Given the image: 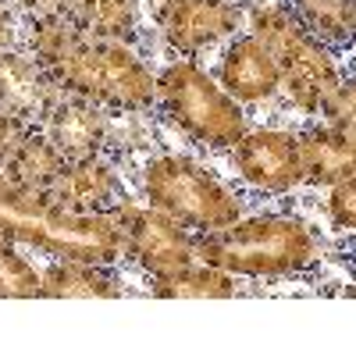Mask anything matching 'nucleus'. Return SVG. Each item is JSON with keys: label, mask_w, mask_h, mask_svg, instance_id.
<instances>
[{"label": "nucleus", "mask_w": 356, "mask_h": 356, "mask_svg": "<svg viewBox=\"0 0 356 356\" xmlns=\"http://www.w3.org/2000/svg\"><path fill=\"white\" fill-rule=\"evenodd\" d=\"M292 11L324 47L356 40V0H296Z\"/></svg>", "instance_id": "obj_18"}, {"label": "nucleus", "mask_w": 356, "mask_h": 356, "mask_svg": "<svg viewBox=\"0 0 356 356\" xmlns=\"http://www.w3.org/2000/svg\"><path fill=\"white\" fill-rule=\"evenodd\" d=\"M321 246L300 218H239L196 235V260L239 278H282L317 260Z\"/></svg>", "instance_id": "obj_3"}, {"label": "nucleus", "mask_w": 356, "mask_h": 356, "mask_svg": "<svg viewBox=\"0 0 356 356\" xmlns=\"http://www.w3.org/2000/svg\"><path fill=\"white\" fill-rule=\"evenodd\" d=\"M40 296L57 300H100V296H122V282L107 264L86 260H57L40 271Z\"/></svg>", "instance_id": "obj_15"}, {"label": "nucleus", "mask_w": 356, "mask_h": 356, "mask_svg": "<svg viewBox=\"0 0 356 356\" xmlns=\"http://www.w3.org/2000/svg\"><path fill=\"white\" fill-rule=\"evenodd\" d=\"M68 168H72V161L57 150V146H54L40 129H33V132L22 139V146L15 150V157L0 168V171H4L8 178H15L18 186L33 189V193H50V189L65 178Z\"/></svg>", "instance_id": "obj_16"}, {"label": "nucleus", "mask_w": 356, "mask_h": 356, "mask_svg": "<svg viewBox=\"0 0 356 356\" xmlns=\"http://www.w3.org/2000/svg\"><path fill=\"white\" fill-rule=\"evenodd\" d=\"M143 196L150 207L182 221L189 232L228 228L243 218V203L218 178L189 157H157L143 171Z\"/></svg>", "instance_id": "obj_6"}, {"label": "nucleus", "mask_w": 356, "mask_h": 356, "mask_svg": "<svg viewBox=\"0 0 356 356\" xmlns=\"http://www.w3.org/2000/svg\"><path fill=\"white\" fill-rule=\"evenodd\" d=\"M118 193L122 189H118L114 168L100 157H89V161H75L47 196L57 200L61 207H68V211H75V214H107L111 207L122 203Z\"/></svg>", "instance_id": "obj_14"}, {"label": "nucleus", "mask_w": 356, "mask_h": 356, "mask_svg": "<svg viewBox=\"0 0 356 356\" xmlns=\"http://www.w3.org/2000/svg\"><path fill=\"white\" fill-rule=\"evenodd\" d=\"M125 235V257H132L146 275L168 278L196 260V235L157 207H139L122 200L107 211Z\"/></svg>", "instance_id": "obj_7"}, {"label": "nucleus", "mask_w": 356, "mask_h": 356, "mask_svg": "<svg viewBox=\"0 0 356 356\" xmlns=\"http://www.w3.org/2000/svg\"><path fill=\"white\" fill-rule=\"evenodd\" d=\"M253 36L278 61L282 89L292 97V104L307 114H321L324 100L342 82L339 65L328 54V47L307 33V25L296 18V11L278 8V4H267V8L253 11Z\"/></svg>", "instance_id": "obj_4"}, {"label": "nucleus", "mask_w": 356, "mask_h": 356, "mask_svg": "<svg viewBox=\"0 0 356 356\" xmlns=\"http://www.w3.org/2000/svg\"><path fill=\"white\" fill-rule=\"evenodd\" d=\"M25 43L65 93L104 111H146L157 100V75L125 40L89 36L65 15H33Z\"/></svg>", "instance_id": "obj_1"}, {"label": "nucleus", "mask_w": 356, "mask_h": 356, "mask_svg": "<svg viewBox=\"0 0 356 356\" xmlns=\"http://www.w3.org/2000/svg\"><path fill=\"white\" fill-rule=\"evenodd\" d=\"M29 132H33V125H29V122H22V118H15L8 111H0V168L15 157V150L22 146V139Z\"/></svg>", "instance_id": "obj_22"}, {"label": "nucleus", "mask_w": 356, "mask_h": 356, "mask_svg": "<svg viewBox=\"0 0 356 356\" xmlns=\"http://www.w3.org/2000/svg\"><path fill=\"white\" fill-rule=\"evenodd\" d=\"M221 86L239 104H260L271 100L282 89V68L253 33L232 40V47L221 57Z\"/></svg>", "instance_id": "obj_12"}, {"label": "nucleus", "mask_w": 356, "mask_h": 356, "mask_svg": "<svg viewBox=\"0 0 356 356\" xmlns=\"http://www.w3.org/2000/svg\"><path fill=\"white\" fill-rule=\"evenodd\" d=\"M232 161H235L239 178L246 186H253L257 193L282 196L303 182L300 139L292 132H278V129L246 132L232 146Z\"/></svg>", "instance_id": "obj_8"}, {"label": "nucleus", "mask_w": 356, "mask_h": 356, "mask_svg": "<svg viewBox=\"0 0 356 356\" xmlns=\"http://www.w3.org/2000/svg\"><path fill=\"white\" fill-rule=\"evenodd\" d=\"M61 86L50 72L25 50H0V111H8L22 122H43L47 107L57 100Z\"/></svg>", "instance_id": "obj_11"}, {"label": "nucleus", "mask_w": 356, "mask_h": 356, "mask_svg": "<svg viewBox=\"0 0 356 356\" xmlns=\"http://www.w3.org/2000/svg\"><path fill=\"white\" fill-rule=\"evenodd\" d=\"M29 296H40V271L15 250V243L0 235V300H29Z\"/></svg>", "instance_id": "obj_20"}, {"label": "nucleus", "mask_w": 356, "mask_h": 356, "mask_svg": "<svg viewBox=\"0 0 356 356\" xmlns=\"http://www.w3.org/2000/svg\"><path fill=\"white\" fill-rule=\"evenodd\" d=\"M161 22H164V36L175 50L196 54L232 36L243 22V11L232 0H171Z\"/></svg>", "instance_id": "obj_10"}, {"label": "nucleus", "mask_w": 356, "mask_h": 356, "mask_svg": "<svg viewBox=\"0 0 356 356\" xmlns=\"http://www.w3.org/2000/svg\"><path fill=\"white\" fill-rule=\"evenodd\" d=\"M157 100L168 118L203 146H235L250 129L246 114L225 86H218L196 61H175L157 75Z\"/></svg>", "instance_id": "obj_5"}, {"label": "nucleus", "mask_w": 356, "mask_h": 356, "mask_svg": "<svg viewBox=\"0 0 356 356\" xmlns=\"http://www.w3.org/2000/svg\"><path fill=\"white\" fill-rule=\"evenodd\" d=\"M68 18L89 36L129 43L136 33V0H72Z\"/></svg>", "instance_id": "obj_19"}, {"label": "nucleus", "mask_w": 356, "mask_h": 356, "mask_svg": "<svg viewBox=\"0 0 356 356\" xmlns=\"http://www.w3.org/2000/svg\"><path fill=\"white\" fill-rule=\"evenodd\" d=\"M154 296L161 300H225V296H235V275L193 260L168 278H154Z\"/></svg>", "instance_id": "obj_17"}, {"label": "nucleus", "mask_w": 356, "mask_h": 356, "mask_svg": "<svg viewBox=\"0 0 356 356\" xmlns=\"http://www.w3.org/2000/svg\"><path fill=\"white\" fill-rule=\"evenodd\" d=\"M57 150H61L72 164L100 157L104 143H107V114L93 100H82L72 93H57V100L43 114V129H40Z\"/></svg>", "instance_id": "obj_9"}, {"label": "nucleus", "mask_w": 356, "mask_h": 356, "mask_svg": "<svg viewBox=\"0 0 356 356\" xmlns=\"http://www.w3.org/2000/svg\"><path fill=\"white\" fill-rule=\"evenodd\" d=\"M328 218L335 228L342 232H356V175L342 178V182L332 186L328 196Z\"/></svg>", "instance_id": "obj_21"}, {"label": "nucleus", "mask_w": 356, "mask_h": 356, "mask_svg": "<svg viewBox=\"0 0 356 356\" xmlns=\"http://www.w3.org/2000/svg\"><path fill=\"white\" fill-rule=\"evenodd\" d=\"M300 139L303 182L335 186L342 178L356 175V129L349 125H317L296 136Z\"/></svg>", "instance_id": "obj_13"}, {"label": "nucleus", "mask_w": 356, "mask_h": 356, "mask_svg": "<svg viewBox=\"0 0 356 356\" xmlns=\"http://www.w3.org/2000/svg\"><path fill=\"white\" fill-rule=\"evenodd\" d=\"M11 40H15V18L8 0H0V50H11Z\"/></svg>", "instance_id": "obj_23"}, {"label": "nucleus", "mask_w": 356, "mask_h": 356, "mask_svg": "<svg viewBox=\"0 0 356 356\" xmlns=\"http://www.w3.org/2000/svg\"><path fill=\"white\" fill-rule=\"evenodd\" d=\"M0 235L15 246L50 253L57 260L118 264L125 235L111 214H75L47 193H33L0 171Z\"/></svg>", "instance_id": "obj_2"}, {"label": "nucleus", "mask_w": 356, "mask_h": 356, "mask_svg": "<svg viewBox=\"0 0 356 356\" xmlns=\"http://www.w3.org/2000/svg\"><path fill=\"white\" fill-rule=\"evenodd\" d=\"M154 4H157V8H161V15H164V8L171 4V0H154Z\"/></svg>", "instance_id": "obj_24"}]
</instances>
